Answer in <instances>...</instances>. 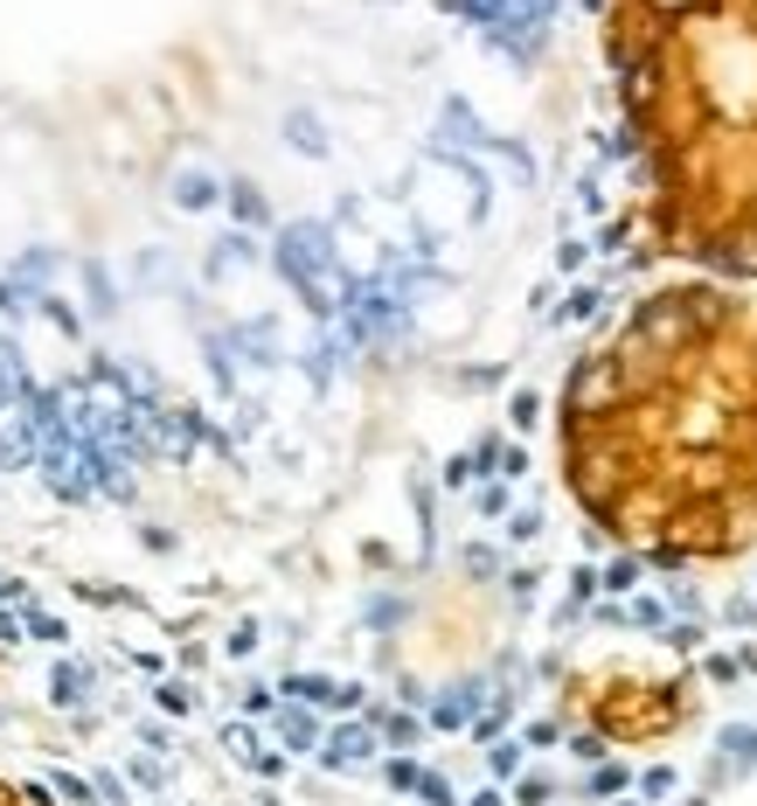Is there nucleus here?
Wrapping results in <instances>:
<instances>
[{"instance_id": "nucleus-1", "label": "nucleus", "mask_w": 757, "mask_h": 806, "mask_svg": "<svg viewBox=\"0 0 757 806\" xmlns=\"http://www.w3.org/2000/svg\"><path fill=\"white\" fill-rule=\"evenodd\" d=\"M563 487L654 563L757 550V299L723 278L646 293L563 382Z\"/></svg>"}, {"instance_id": "nucleus-2", "label": "nucleus", "mask_w": 757, "mask_h": 806, "mask_svg": "<svg viewBox=\"0 0 757 806\" xmlns=\"http://www.w3.org/2000/svg\"><path fill=\"white\" fill-rule=\"evenodd\" d=\"M605 57L654 244L757 278V0H605Z\"/></svg>"}, {"instance_id": "nucleus-3", "label": "nucleus", "mask_w": 757, "mask_h": 806, "mask_svg": "<svg viewBox=\"0 0 757 806\" xmlns=\"http://www.w3.org/2000/svg\"><path fill=\"white\" fill-rule=\"evenodd\" d=\"M0 806H29V799H21V793L8 786V778H0Z\"/></svg>"}]
</instances>
